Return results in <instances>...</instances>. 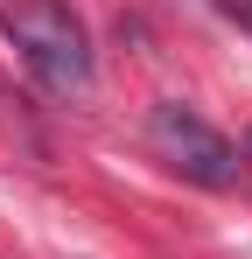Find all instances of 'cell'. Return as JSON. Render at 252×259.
I'll return each instance as SVG.
<instances>
[{"mask_svg":"<svg viewBox=\"0 0 252 259\" xmlns=\"http://www.w3.org/2000/svg\"><path fill=\"white\" fill-rule=\"evenodd\" d=\"M0 21H7V42L21 49V63L35 70L42 91H56V98H84V91H91L98 56H91L84 21L63 0H7Z\"/></svg>","mask_w":252,"mask_h":259,"instance_id":"obj_1","label":"cell"},{"mask_svg":"<svg viewBox=\"0 0 252 259\" xmlns=\"http://www.w3.org/2000/svg\"><path fill=\"white\" fill-rule=\"evenodd\" d=\"M238 161H245V168H252V133H245V147H238Z\"/></svg>","mask_w":252,"mask_h":259,"instance_id":"obj_4","label":"cell"},{"mask_svg":"<svg viewBox=\"0 0 252 259\" xmlns=\"http://www.w3.org/2000/svg\"><path fill=\"white\" fill-rule=\"evenodd\" d=\"M147 147H154L182 182H196V189H231L238 168H245L238 147L210 126L196 105H182V98H161V105L147 112Z\"/></svg>","mask_w":252,"mask_h":259,"instance_id":"obj_2","label":"cell"},{"mask_svg":"<svg viewBox=\"0 0 252 259\" xmlns=\"http://www.w3.org/2000/svg\"><path fill=\"white\" fill-rule=\"evenodd\" d=\"M210 7H217L231 28H245V35H252V0H210Z\"/></svg>","mask_w":252,"mask_h":259,"instance_id":"obj_3","label":"cell"}]
</instances>
